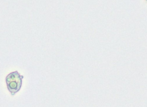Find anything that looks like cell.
I'll use <instances>...</instances> for the list:
<instances>
[{"mask_svg": "<svg viewBox=\"0 0 147 107\" xmlns=\"http://www.w3.org/2000/svg\"><path fill=\"white\" fill-rule=\"evenodd\" d=\"M23 78L24 76L21 75L17 70L10 72L6 76L5 81L7 88L11 96H14L20 90Z\"/></svg>", "mask_w": 147, "mask_h": 107, "instance_id": "cell-1", "label": "cell"}, {"mask_svg": "<svg viewBox=\"0 0 147 107\" xmlns=\"http://www.w3.org/2000/svg\"><path fill=\"white\" fill-rule=\"evenodd\" d=\"M146 1H147V0H146Z\"/></svg>", "mask_w": 147, "mask_h": 107, "instance_id": "cell-2", "label": "cell"}]
</instances>
